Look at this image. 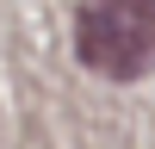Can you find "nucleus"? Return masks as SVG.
<instances>
[{
	"instance_id": "obj_1",
	"label": "nucleus",
	"mask_w": 155,
	"mask_h": 149,
	"mask_svg": "<svg viewBox=\"0 0 155 149\" xmlns=\"http://www.w3.org/2000/svg\"><path fill=\"white\" fill-rule=\"evenodd\" d=\"M74 56L106 81L155 74V0H81Z\"/></svg>"
}]
</instances>
